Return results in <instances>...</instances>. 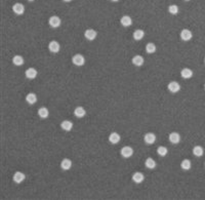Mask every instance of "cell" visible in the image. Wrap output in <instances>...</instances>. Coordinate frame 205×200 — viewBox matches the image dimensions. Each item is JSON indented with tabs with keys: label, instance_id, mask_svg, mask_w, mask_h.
Returning <instances> with one entry per match:
<instances>
[{
	"label": "cell",
	"instance_id": "6da1fadb",
	"mask_svg": "<svg viewBox=\"0 0 205 200\" xmlns=\"http://www.w3.org/2000/svg\"><path fill=\"white\" fill-rule=\"evenodd\" d=\"M72 63L75 65V66H78V67H81L83 66L84 63H85V58L84 57L80 54H77V55H74L72 58Z\"/></svg>",
	"mask_w": 205,
	"mask_h": 200
},
{
	"label": "cell",
	"instance_id": "7a4b0ae2",
	"mask_svg": "<svg viewBox=\"0 0 205 200\" xmlns=\"http://www.w3.org/2000/svg\"><path fill=\"white\" fill-rule=\"evenodd\" d=\"M120 154H121V156L124 158H130L133 155V149L129 146H125L121 149Z\"/></svg>",
	"mask_w": 205,
	"mask_h": 200
},
{
	"label": "cell",
	"instance_id": "3957f363",
	"mask_svg": "<svg viewBox=\"0 0 205 200\" xmlns=\"http://www.w3.org/2000/svg\"><path fill=\"white\" fill-rule=\"evenodd\" d=\"M48 24H49V26L50 27H52V28H58L61 26V24H62V21H61V19L58 17H57V16H52V17H49V20H48Z\"/></svg>",
	"mask_w": 205,
	"mask_h": 200
},
{
	"label": "cell",
	"instance_id": "277c9868",
	"mask_svg": "<svg viewBox=\"0 0 205 200\" xmlns=\"http://www.w3.org/2000/svg\"><path fill=\"white\" fill-rule=\"evenodd\" d=\"M167 88H168V90L170 92L177 93V92H178L181 90V85L177 81H171V82H169V83H168Z\"/></svg>",
	"mask_w": 205,
	"mask_h": 200
},
{
	"label": "cell",
	"instance_id": "5b68a950",
	"mask_svg": "<svg viewBox=\"0 0 205 200\" xmlns=\"http://www.w3.org/2000/svg\"><path fill=\"white\" fill-rule=\"evenodd\" d=\"M96 36H98V33H96V31L93 30V29H87V30L84 32V37L89 41L95 40Z\"/></svg>",
	"mask_w": 205,
	"mask_h": 200
},
{
	"label": "cell",
	"instance_id": "8992f818",
	"mask_svg": "<svg viewBox=\"0 0 205 200\" xmlns=\"http://www.w3.org/2000/svg\"><path fill=\"white\" fill-rule=\"evenodd\" d=\"M48 49L51 52H54V54H57V52L60 51L61 45H60V43H58V41L52 40V41H50V42L48 43Z\"/></svg>",
	"mask_w": 205,
	"mask_h": 200
},
{
	"label": "cell",
	"instance_id": "52a82bcc",
	"mask_svg": "<svg viewBox=\"0 0 205 200\" xmlns=\"http://www.w3.org/2000/svg\"><path fill=\"white\" fill-rule=\"evenodd\" d=\"M144 141L148 145H153L156 142V136L154 134H152V132H148V134H146L144 136Z\"/></svg>",
	"mask_w": 205,
	"mask_h": 200
},
{
	"label": "cell",
	"instance_id": "ba28073f",
	"mask_svg": "<svg viewBox=\"0 0 205 200\" xmlns=\"http://www.w3.org/2000/svg\"><path fill=\"white\" fill-rule=\"evenodd\" d=\"M13 11L17 16H22L25 13V6L22 3H16L13 6Z\"/></svg>",
	"mask_w": 205,
	"mask_h": 200
},
{
	"label": "cell",
	"instance_id": "9c48e42d",
	"mask_svg": "<svg viewBox=\"0 0 205 200\" xmlns=\"http://www.w3.org/2000/svg\"><path fill=\"white\" fill-rule=\"evenodd\" d=\"M180 36H181V40H184V41H189V40H191V38H192V36H193V34H192V32H191V31L188 30V29H184V30H181V31Z\"/></svg>",
	"mask_w": 205,
	"mask_h": 200
},
{
	"label": "cell",
	"instance_id": "30bf717a",
	"mask_svg": "<svg viewBox=\"0 0 205 200\" xmlns=\"http://www.w3.org/2000/svg\"><path fill=\"white\" fill-rule=\"evenodd\" d=\"M168 139H169V142L173 144V145H177V144L181 142V136L177 132H171V134H169Z\"/></svg>",
	"mask_w": 205,
	"mask_h": 200
},
{
	"label": "cell",
	"instance_id": "8fae6325",
	"mask_svg": "<svg viewBox=\"0 0 205 200\" xmlns=\"http://www.w3.org/2000/svg\"><path fill=\"white\" fill-rule=\"evenodd\" d=\"M13 181H14V183H17V184H20L22 182H24L25 181V179H26V175H25V173L24 172H17L16 173L13 175Z\"/></svg>",
	"mask_w": 205,
	"mask_h": 200
},
{
	"label": "cell",
	"instance_id": "7c38bea8",
	"mask_svg": "<svg viewBox=\"0 0 205 200\" xmlns=\"http://www.w3.org/2000/svg\"><path fill=\"white\" fill-rule=\"evenodd\" d=\"M120 23H121L123 27H130L132 25V19L129 16H123L120 19Z\"/></svg>",
	"mask_w": 205,
	"mask_h": 200
},
{
	"label": "cell",
	"instance_id": "4fadbf2b",
	"mask_svg": "<svg viewBox=\"0 0 205 200\" xmlns=\"http://www.w3.org/2000/svg\"><path fill=\"white\" fill-rule=\"evenodd\" d=\"M144 180H145V175H143L142 172H134L132 175V181L134 182L136 184H140L143 183Z\"/></svg>",
	"mask_w": 205,
	"mask_h": 200
},
{
	"label": "cell",
	"instance_id": "5bb4252c",
	"mask_svg": "<svg viewBox=\"0 0 205 200\" xmlns=\"http://www.w3.org/2000/svg\"><path fill=\"white\" fill-rule=\"evenodd\" d=\"M73 126H74V124H73L72 121H69V120H64L63 122L61 123V127L62 129H64L65 131H70L72 130Z\"/></svg>",
	"mask_w": 205,
	"mask_h": 200
},
{
	"label": "cell",
	"instance_id": "9a60e30c",
	"mask_svg": "<svg viewBox=\"0 0 205 200\" xmlns=\"http://www.w3.org/2000/svg\"><path fill=\"white\" fill-rule=\"evenodd\" d=\"M25 75L28 79H34L37 76V70L35 68H28L26 70Z\"/></svg>",
	"mask_w": 205,
	"mask_h": 200
},
{
	"label": "cell",
	"instance_id": "2e32d148",
	"mask_svg": "<svg viewBox=\"0 0 205 200\" xmlns=\"http://www.w3.org/2000/svg\"><path fill=\"white\" fill-rule=\"evenodd\" d=\"M72 167V161L68 159V158H65V159L62 160L61 162V168L63 170H69Z\"/></svg>",
	"mask_w": 205,
	"mask_h": 200
},
{
	"label": "cell",
	"instance_id": "e0dca14e",
	"mask_svg": "<svg viewBox=\"0 0 205 200\" xmlns=\"http://www.w3.org/2000/svg\"><path fill=\"white\" fill-rule=\"evenodd\" d=\"M85 114H86V111H85V109H84L83 107H77L74 110V115L77 117V118H82V117H84L85 116Z\"/></svg>",
	"mask_w": 205,
	"mask_h": 200
},
{
	"label": "cell",
	"instance_id": "ac0fdd59",
	"mask_svg": "<svg viewBox=\"0 0 205 200\" xmlns=\"http://www.w3.org/2000/svg\"><path fill=\"white\" fill-rule=\"evenodd\" d=\"M26 102L28 103L29 105H34L35 103L37 102V96L35 95L34 92H30L26 96Z\"/></svg>",
	"mask_w": 205,
	"mask_h": 200
},
{
	"label": "cell",
	"instance_id": "d6986e66",
	"mask_svg": "<svg viewBox=\"0 0 205 200\" xmlns=\"http://www.w3.org/2000/svg\"><path fill=\"white\" fill-rule=\"evenodd\" d=\"M131 61H132V64L136 67L143 66L144 62H145V60H144V58L142 57V55H134Z\"/></svg>",
	"mask_w": 205,
	"mask_h": 200
},
{
	"label": "cell",
	"instance_id": "ffe728a7",
	"mask_svg": "<svg viewBox=\"0 0 205 200\" xmlns=\"http://www.w3.org/2000/svg\"><path fill=\"white\" fill-rule=\"evenodd\" d=\"M38 115H39L40 118H43V119L47 118V117L49 116V111H48V109H47V108H45V107H41V108H39V110H38Z\"/></svg>",
	"mask_w": 205,
	"mask_h": 200
},
{
	"label": "cell",
	"instance_id": "44dd1931",
	"mask_svg": "<svg viewBox=\"0 0 205 200\" xmlns=\"http://www.w3.org/2000/svg\"><path fill=\"white\" fill-rule=\"evenodd\" d=\"M181 76L184 79H189V78H191L193 76V71L190 68H184V69L181 70Z\"/></svg>",
	"mask_w": 205,
	"mask_h": 200
},
{
	"label": "cell",
	"instance_id": "7402d4cb",
	"mask_svg": "<svg viewBox=\"0 0 205 200\" xmlns=\"http://www.w3.org/2000/svg\"><path fill=\"white\" fill-rule=\"evenodd\" d=\"M144 36H145V32H144L143 30H140V29H137V30L134 31L133 34H132L133 39L134 40H137V41L142 40L143 38H144Z\"/></svg>",
	"mask_w": 205,
	"mask_h": 200
},
{
	"label": "cell",
	"instance_id": "603a6c76",
	"mask_svg": "<svg viewBox=\"0 0 205 200\" xmlns=\"http://www.w3.org/2000/svg\"><path fill=\"white\" fill-rule=\"evenodd\" d=\"M109 142L111 143V144H118L119 142H120V136L117 132H112V134H110L109 136Z\"/></svg>",
	"mask_w": 205,
	"mask_h": 200
},
{
	"label": "cell",
	"instance_id": "cb8c5ba5",
	"mask_svg": "<svg viewBox=\"0 0 205 200\" xmlns=\"http://www.w3.org/2000/svg\"><path fill=\"white\" fill-rule=\"evenodd\" d=\"M193 154H194L196 157H201V156H203V154H204V149L202 148L201 146H195L194 148H193Z\"/></svg>",
	"mask_w": 205,
	"mask_h": 200
},
{
	"label": "cell",
	"instance_id": "d4e9b609",
	"mask_svg": "<svg viewBox=\"0 0 205 200\" xmlns=\"http://www.w3.org/2000/svg\"><path fill=\"white\" fill-rule=\"evenodd\" d=\"M24 58L22 55H14L13 58V63L16 65V66H23L24 65Z\"/></svg>",
	"mask_w": 205,
	"mask_h": 200
},
{
	"label": "cell",
	"instance_id": "484cf974",
	"mask_svg": "<svg viewBox=\"0 0 205 200\" xmlns=\"http://www.w3.org/2000/svg\"><path fill=\"white\" fill-rule=\"evenodd\" d=\"M145 165L149 169H154L155 167H156L157 164H156V162H155L154 159H152V158H147L146 161H145Z\"/></svg>",
	"mask_w": 205,
	"mask_h": 200
},
{
	"label": "cell",
	"instance_id": "4316f807",
	"mask_svg": "<svg viewBox=\"0 0 205 200\" xmlns=\"http://www.w3.org/2000/svg\"><path fill=\"white\" fill-rule=\"evenodd\" d=\"M192 164H191V161H190L189 159H184L183 161L181 162V167L183 170H189L190 168H191Z\"/></svg>",
	"mask_w": 205,
	"mask_h": 200
},
{
	"label": "cell",
	"instance_id": "83f0119b",
	"mask_svg": "<svg viewBox=\"0 0 205 200\" xmlns=\"http://www.w3.org/2000/svg\"><path fill=\"white\" fill-rule=\"evenodd\" d=\"M157 153H158V155H159V156L165 157L166 155H167V153H168V150H167L166 147L160 146V147H158V148H157Z\"/></svg>",
	"mask_w": 205,
	"mask_h": 200
},
{
	"label": "cell",
	"instance_id": "f1b7e54d",
	"mask_svg": "<svg viewBox=\"0 0 205 200\" xmlns=\"http://www.w3.org/2000/svg\"><path fill=\"white\" fill-rule=\"evenodd\" d=\"M156 49H157L156 45L152 42L148 43L147 45H146V51H147L148 54H154V52L156 51Z\"/></svg>",
	"mask_w": 205,
	"mask_h": 200
},
{
	"label": "cell",
	"instance_id": "f546056e",
	"mask_svg": "<svg viewBox=\"0 0 205 200\" xmlns=\"http://www.w3.org/2000/svg\"><path fill=\"white\" fill-rule=\"evenodd\" d=\"M168 11H169V13L173 14V16H174V14H177V13H178V6H177V5H175V4L169 5Z\"/></svg>",
	"mask_w": 205,
	"mask_h": 200
},
{
	"label": "cell",
	"instance_id": "4dcf8cb0",
	"mask_svg": "<svg viewBox=\"0 0 205 200\" xmlns=\"http://www.w3.org/2000/svg\"><path fill=\"white\" fill-rule=\"evenodd\" d=\"M63 1H65V2H70V1H72V0H63Z\"/></svg>",
	"mask_w": 205,
	"mask_h": 200
},
{
	"label": "cell",
	"instance_id": "1f68e13d",
	"mask_svg": "<svg viewBox=\"0 0 205 200\" xmlns=\"http://www.w3.org/2000/svg\"><path fill=\"white\" fill-rule=\"evenodd\" d=\"M111 1H113V2H117V1H119V0H111Z\"/></svg>",
	"mask_w": 205,
	"mask_h": 200
},
{
	"label": "cell",
	"instance_id": "d6a6232c",
	"mask_svg": "<svg viewBox=\"0 0 205 200\" xmlns=\"http://www.w3.org/2000/svg\"><path fill=\"white\" fill-rule=\"evenodd\" d=\"M28 1H30V2H32V1H34V0H28Z\"/></svg>",
	"mask_w": 205,
	"mask_h": 200
},
{
	"label": "cell",
	"instance_id": "836d02e7",
	"mask_svg": "<svg viewBox=\"0 0 205 200\" xmlns=\"http://www.w3.org/2000/svg\"><path fill=\"white\" fill-rule=\"evenodd\" d=\"M184 1H190V0H184Z\"/></svg>",
	"mask_w": 205,
	"mask_h": 200
},
{
	"label": "cell",
	"instance_id": "e575fe53",
	"mask_svg": "<svg viewBox=\"0 0 205 200\" xmlns=\"http://www.w3.org/2000/svg\"><path fill=\"white\" fill-rule=\"evenodd\" d=\"M204 63H205V58H204Z\"/></svg>",
	"mask_w": 205,
	"mask_h": 200
},
{
	"label": "cell",
	"instance_id": "d590c367",
	"mask_svg": "<svg viewBox=\"0 0 205 200\" xmlns=\"http://www.w3.org/2000/svg\"><path fill=\"white\" fill-rule=\"evenodd\" d=\"M204 88H205V84H204Z\"/></svg>",
	"mask_w": 205,
	"mask_h": 200
},
{
	"label": "cell",
	"instance_id": "8d00e7d4",
	"mask_svg": "<svg viewBox=\"0 0 205 200\" xmlns=\"http://www.w3.org/2000/svg\"><path fill=\"white\" fill-rule=\"evenodd\" d=\"M204 166H205V164H204Z\"/></svg>",
	"mask_w": 205,
	"mask_h": 200
}]
</instances>
